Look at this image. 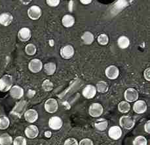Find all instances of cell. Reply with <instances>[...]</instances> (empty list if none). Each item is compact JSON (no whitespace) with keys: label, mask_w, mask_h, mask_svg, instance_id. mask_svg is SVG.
Returning <instances> with one entry per match:
<instances>
[{"label":"cell","mask_w":150,"mask_h":145,"mask_svg":"<svg viewBox=\"0 0 150 145\" xmlns=\"http://www.w3.org/2000/svg\"><path fill=\"white\" fill-rule=\"evenodd\" d=\"M13 77L10 75H5L0 79V91L7 92L13 86Z\"/></svg>","instance_id":"obj_1"},{"label":"cell","mask_w":150,"mask_h":145,"mask_svg":"<svg viewBox=\"0 0 150 145\" xmlns=\"http://www.w3.org/2000/svg\"><path fill=\"white\" fill-rule=\"evenodd\" d=\"M27 107V102L25 100H22V101L18 102L16 104L15 107L13 108L11 114L12 115L15 116L18 118H20L23 115L24 113L26 111Z\"/></svg>","instance_id":"obj_2"},{"label":"cell","mask_w":150,"mask_h":145,"mask_svg":"<svg viewBox=\"0 0 150 145\" xmlns=\"http://www.w3.org/2000/svg\"><path fill=\"white\" fill-rule=\"evenodd\" d=\"M119 124L120 126L125 130H131L134 126L135 122L131 116L125 115L121 117L119 119Z\"/></svg>","instance_id":"obj_3"},{"label":"cell","mask_w":150,"mask_h":145,"mask_svg":"<svg viewBox=\"0 0 150 145\" xmlns=\"http://www.w3.org/2000/svg\"><path fill=\"white\" fill-rule=\"evenodd\" d=\"M88 113L90 115L94 118H98L104 113V108L99 103H93L91 105Z\"/></svg>","instance_id":"obj_4"},{"label":"cell","mask_w":150,"mask_h":145,"mask_svg":"<svg viewBox=\"0 0 150 145\" xmlns=\"http://www.w3.org/2000/svg\"><path fill=\"white\" fill-rule=\"evenodd\" d=\"M42 15V10L38 5H32L28 10V16L32 20H37Z\"/></svg>","instance_id":"obj_5"},{"label":"cell","mask_w":150,"mask_h":145,"mask_svg":"<svg viewBox=\"0 0 150 145\" xmlns=\"http://www.w3.org/2000/svg\"><path fill=\"white\" fill-rule=\"evenodd\" d=\"M124 97L127 102H135L138 99L139 94L136 89L133 88H129L127 89L125 92Z\"/></svg>","instance_id":"obj_6"},{"label":"cell","mask_w":150,"mask_h":145,"mask_svg":"<svg viewBox=\"0 0 150 145\" xmlns=\"http://www.w3.org/2000/svg\"><path fill=\"white\" fill-rule=\"evenodd\" d=\"M43 68V65L42 62L38 58H34L30 60L28 63V69L29 70L33 73H38L40 72Z\"/></svg>","instance_id":"obj_7"},{"label":"cell","mask_w":150,"mask_h":145,"mask_svg":"<svg viewBox=\"0 0 150 145\" xmlns=\"http://www.w3.org/2000/svg\"><path fill=\"white\" fill-rule=\"evenodd\" d=\"M45 109L47 113L52 114L56 113L58 108V103L57 99L54 98H50L47 99L45 103Z\"/></svg>","instance_id":"obj_8"},{"label":"cell","mask_w":150,"mask_h":145,"mask_svg":"<svg viewBox=\"0 0 150 145\" xmlns=\"http://www.w3.org/2000/svg\"><path fill=\"white\" fill-rule=\"evenodd\" d=\"M74 53L75 51L74 47L71 45H69V44L65 45L62 47V49H60V51L61 57L66 60H68L74 56Z\"/></svg>","instance_id":"obj_9"},{"label":"cell","mask_w":150,"mask_h":145,"mask_svg":"<svg viewBox=\"0 0 150 145\" xmlns=\"http://www.w3.org/2000/svg\"><path fill=\"white\" fill-rule=\"evenodd\" d=\"M63 125L62 120L59 116H52L49 120V126L52 130H59Z\"/></svg>","instance_id":"obj_10"},{"label":"cell","mask_w":150,"mask_h":145,"mask_svg":"<svg viewBox=\"0 0 150 145\" xmlns=\"http://www.w3.org/2000/svg\"><path fill=\"white\" fill-rule=\"evenodd\" d=\"M96 88L95 86L92 84H88L83 88L82 94L86 99H92L96 96Z\"/></svg>","instance_id":"obj_11"},{"label":"cell","mask_w":150,"mask_h":145,"mask_svg":"<svg viewBox=\"0 0 150 145\" xmlns=\"http://www.w3.org/2000/svg\"><path fill=\"white\" fill-rule=\"evenodd\" d=\"M105 74L109 79L115 80L119 77V69L115 65H110L105 69Z\"/></svg>","instance_id":"obj_12"},{"label":"cell","mask_w":150,"mask_h":145,"mask_svg":"<svg viewBox=\"0 0 150 145\" xmlns=\"http://www.w3.org/2000/svg\"><path fill=\"white\" fill-rule=\"evenodd\" d=\"M147 104L143 100H137L133 105V111L137 114H143L147 111Z\"/></svg>","instance_id":"obj_13"},{"label":"cell","mask_w":150,"mask_h":145,"mask_svg":"<svg viewBox=\"0 0 150 145\" xmlns=\"http://www.w3.org/2000/svg\"><path fill=\"white\" fill-rule=\"evenodd\" d=\"M24 116L25 120L29 123H34L35 122L38 120L39 116L37 111L33 109V108H30V109L26 111V112L24 114Z\"/></svg>","instance_id":"obj_14"},{"label":"cell","mask_w":150,"mask_h":145,"mask_svg":"<svg viewBox=\"0 0 150 145\" xmlns=\"http://www.w3.org/2000/svg\"><path fill=\"white\" fill-rule=\"evenodd\" d=\"M122 133L123 132H122L121 128L117 125L111 127L108 131V135L113 140H118L120 139L122 136Z\"/></svg>","instance_id":"obj_15"},{"label":"cell","mask_w":150,"mask_h":145,"mask_svg":"<svg viewBox=\"0 0 150 145\" xmlns=\"http://www.w3.org/2000/svg\"><path fill=\"white\" fill-rule=\"evenodd\" d=\"M9 91L11 96L14 99H20L24 96V89L18 85L13 86Z\"/></svg>","instance_id":"obj_16"},{"label":"cell","mask_w":150,"mask_h":145,"mask_svg":"<svg viewBox=\"0 0 150 145\" xmlns=\"http://www.w3.org/2000/svg\"><path fill=\"white\" fill-rule=\"evenodd\" d=\"M25 135L29 139H35L39 135V129L35 125H30L25 129Z\"/></svg>","instance_id":"obj_17"},{"label":"cell","mask_w":150,"mask_h":145,"mask_svg":"<svg viewBox=\"0 0 150 145\" xmlns=\"http://www.w3.org/2000/svg\"><path fill=\"white\" fill-rule=\"evenodd\" d=\"M32 37V33L28 27H23L18 32V37L19 40L23 42H26L30 39Z\"/></svg>","instance_id":"obj_18"},{"label":"cell","mask_w":150,"mask_h":145,"mask_svg":"<svg viewBox=\"0 0 150 145\" xmlns=\"http://www.w3.org/2000/svg\"><path fill=\"white\" fill-rule=\"evenodd\" d=\"M13 16L11 14L4 13L0 15V24L4 26H8L12 23Z\"/></svg>","instance_id":"obj_19"},{"label":"cell","mask_w":150,"mask_h":145,"mask_svg":"<svg viewBox=\"0 0 150 145\" xmlns=\"http://www.w3.org/2000/svg\"><path fill=\"white\" fill-rule=\"evenodd\" d=\"M108 126V121L105 118L98 119L94 122V127L96 129L100 132H104Z\"/></svg>","instance_id":"obj_20"},{"label":"cell","mask_w":150,"mask_h":145,"mask_svg":"<svg viewBox=\"0 0 150 145\" xmlns=\"http://www.w3.org/2000/svg\"><path fill=\"white\" fill-rule=\"evenodd\" d=\"M75 18L71 15H66L62 17V25L66 27H71L74 25Z\"/></svg>","instance_id":"obj_21"},{"label":"cell","mask_w":150,"mask_h":145,"mask_svg":"<svg viewBox=\"0 0 150 145\" xmlns=\"http://www.w3.org/2000/svg\"><path fill=\"white\" fill-rule=\"evenodd\" d=\"M117 45L121 49H127L130 45V39L125 35H122L117 39Z\"/></svg>","instance_id":"obj_22"},{"label":"cell","mask_w":150,"mask_h":145,"mask_svg":"<svg viewBox=\"0 0 150 145\" xmlns=\"http://www.w3.org/2000/svg\"><path fill=\"white\" fill-rule=\"evenodd\" d=\"M81 40L83 43L89 45L92 44L94 41V36L91 32H85L81 36Z\"/></svg>","instance_id":"obj_23"},{"label":"cell","mask_w":150,"mask_h":145,"mask_svg":"<svg viewBox=\"0 0 150 145\" xmlns=\"http://www.w3.org/2000/svg\"><path fill=\"white\" fill-rule=\"evenodd\" d=\"M44 71L47 75H52L57 70V65L54 62H48L43 66Z\"/></svg>","instance_id":"obj_24"},{"label":"cell","mask_w":150,"mask_h":145,"mask_svg":"<svg viewBox=\"0 0 150 145\" xmlns=\"http://www.w3.org/2000/svg\"><path fill=\"white\" fill-rule=\"evenodd\" d=\"M95 87L96 88V91L101 94L106 93L108 91V89H109V86H108V83L105 81H104V80L99 81L96 84Z\"/></svg>","instance_id":"obj_25"},{"label":"cell","mask_w":150,"mask_h":145,"mask_svg":"<svg viewBox=\"0 0 150 145\" xmlns=\"http://www.w3.org/2000/svg\"><path fill=\"white\" fill-rule=\"evenodd\" d=\"M13 142L12 137L8 133L0 135V145H11Z\"/></svg>","instance_id":"obj_26"},{"label":"cell","mask_w":150,"mask_h":145,"mask_svg":"<svg viewBox=\"0 0 150 145\" xmlns=\"http://www.w3.org/2000/svg\"><path fill=\"white\" fill-rule=\"evenodd\" d=\"M118 110L119 112L123 114L129 113L130 110V105L129 102L122 101L118 104Z\"/></svg>","instance_id":"obj_27"},{"label":"cell","mask_w":150,"mask_h":145,"mask_svg":"<svg viewBox=\"0 0 150 145\" xmlns=\"http://www.w3.org/2000/svg\"><path fill=\"white\" fill-rule=\"evenodd\" d=\"M10 125L9 118L5 115H0V130H4L7 129Z\"/></svg>","instance_id":"obj_28"},{"label":"cell","mask_w":150,"mask_h":145,"mask_svg":"<svg viewBox=\"0 0 150 145\" xmlns=\"http://www.w3.org/2000/svg\"><path fill=\"white\" fill-rule=\"evenodd\" d=\"M25 52L26 54L29 56H33L35 54L36 52H37V48L35 44L32 43H29L25 47Z\"/></svg>","instance_id":"obj_29"},{"label":"cell","mask_w":150,"mask_h":145,"mask_svg":"<svg viewBox=\"0 0 150 145\" xmlns=\"http://www.w3.org/2000/svg\"><path fill=\"white\" fill-rule=\"evenodd\" d=\"M133 145H148V140L144 136H138L136 137L132 143Z\"/></svg>","instance_id":"obj_30"},{"label":"cell","mask_w":150,"mask_h":145,"mask_svg":"<svg viewBox=\"0 0 150 145\" xmlns=\"http://www.w3.org/2000/svg\"><path fill=\"white\" fill-rule=\"evenodd\" d=\"M97 41H98V43L101 44L102 46L106 45L108 43H109V37L108 36L105 34V33H102V34L99 35L98 38H97Z\"/></svg>","instance_id":"obj_31"},{"label":"cell","mask_w":150,"mask_h":145,"mask_svg":"<svg viewBox=\"0 0 150 145\" xmlns=\"http://www.w3.org/2000/svg\"><path fill=\"white\" fill-rule=\"evenodd\" d=\"M53 84L51 81V80L49 79H46L44 80L42 84V88L43 90L45 92H49L51 91L52 89H53Z\"/></svg>","instance_id":"obj_32"},{"label":"cell","mask_w":150,"mask_h":145,"mask_svg":"<svg viewBox=\"0 0 150 145\" xmlns=\"http://www.w3.org/2000/svg\"><path fill=\"white\" fill-rule=\"evenodd\" d=\"M13 145H26V139L23 136H18L13 140Z\"/></svg>","instance_id":"obj_33"},{"label":"cell","mask_w":150,"mask_h":145,"mask_svg":"<svg viewBox=\"0 0 150 145\" xmlns=\"http://www.w3.org/2000/svg\"><path fill=\"white\" fill-rule=\"evenodd\" d=\"M64 145H79L78 141L74 138H68L64 142Z\"/></svg>","instance_id":"obj_34"},{"label":"cell","mask_w":150,"mask_h":145,"mask_svg":"<svg viewBox=\"0 0 150 145\" xmlns=\"http://www.w3.org/2000/svg\"><path fill=\"white\" fill-rule=\"evenodd\" d=\"M128 5V3L126 1H118L115 4V7L117 9H122Z\"/></svg>","instance_id":"obj_35"},{"label":"cell","mask_w":150,"mask_h":145,"mask_svg":"<svg viewBox=\"0 0 150 145\" xmlns=\"http://www.w3.org/2000/svg\"><path fill=\"white\" fill-rule=\"evenodd\" d=\"M46 2L49 6L54 7H57L60 4V0H47Z\"/></svg>","instance_id":"obj_36"},{"label":"cell","mask_w":150,"mask_h":145,"mask_svg":"<svg viewBox=\"0 0 150 145\" xmlns=\"http://www.w3.org/2000/svg\"><path fill=\"white\" fill-rule=\"evenodd\" d=\"M79 145H94L93 142L90 139H83L79 142Z\"/></svg>","instance_id":"obj_37"},{"label":"cell","mask_w":150,"mask_h":145,"mask_svg":"<svg viewBox=\"0 0 150 145\" xmlns=\"http://www.w3.org/2000/svg\"><path fill=\"white\" fill-rule=\"evenodd\" d=\"M144 77L147 81H150V68H146L144 71Z\"/></svg>","instance_id":"obj_38"},{"label":"cell","mask_w":150,"mask_h":145,"mask_svg":"<svg viewBox=\"0 0 150 145\" xmlns=\"http://www.w3.org/2000/svg\"><path fill=\"white\" fill-rule=\"evenodd\" d=\"M144 131L147 133H150V120L147 121L145 125H144Z\"/></svg>","instance_id":"obj_39"},{"label":"cell","mask_w":150,"mask_h":145,"mask_svg":"<svg viewBox=\"0 0 150 145\" xmlns=\"http://www.w3.org/2000/svg\"><path fill=\"white\" fill-rule=\"evenodd\" d=\"M80 2L83 5H88L92 2V1H91V0H81Z\"/></svg>","instance_id":"obj_40"},{"label":"cell","mask_w":150,"mask_h":145,"mask_svg":"<svg viewBox=\"0 0 150 145\" xmlns=\"http://www.w3.org/2000/svg\"><path fill=\"white\" fill-rule=\"evenodd\" d=\"M51 134H52V133H51V132H50V131H46V132H45V136L47 138L51 137Z\"/></svg>","instance_id":"obj_41"},{"label":"cell","mask_w":150,"mask_h":145,"mask_svg":"<svg viewBox=\"0 0 150 145\" xmlns=\"http://www.w3.org/2000/svg\"><path fill=\"white\" fill-rule=\"evenodd\" d=\"M49 44L51 45V46H54V41L51 39L49 41Z\"/></svg>","instance_id":"obj_42"}]
</instances>
